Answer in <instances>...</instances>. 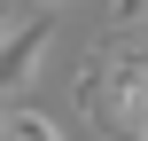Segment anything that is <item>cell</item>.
<instances>
[{
    "mask_svg": "<svg viewBox=\"0 0 148 141\" xmlns=\"http://www.w3.org/2000/svg\"><path fill=\"white\" fill-rule=\"evenodd\" d=\"M39 8H62V0H39Z\"/></svg>",
    "mask_w": 148,
    "mask_h": 141,
    "instance_id": "7",
    "label": "cell"
},
{
    "mask_svg": "<svg viewBox=\"0 0 148 141\" xmlns=\"http://www.w3.org/2000/svg\"><path fill=\"white\" fill-rule=\"evenodd\" d=\"M0 141H62V133H55V118H47V110H23V102H8V126H0Z\"/></svg>",
    "mask_w": 148,
    "mask_h": 141,
    "instance_id": "3",
    "label": "cell"
},
{
    "mask_svg": "<svg viewBox=\"0 0 148 141\" xmlns=\"http://www.w3.org/2000/svg\"><path fill=\"white\" fill-rule=\"evenodd\" d=\"M0 39H8V8H0Z\"/></svg>",
    "mask_w": 148,
    "mask_h": 141,
    "instance_id": "5",
    "label": "cell"
},
{
    "mask_svg": "<svg viewBox=\"0 0 148 141\" xmlns=\"http://www.w3.org/2000/svg\"><path fill=\"white\" fill-rule=\"evenodd\" d=\"M78 110L125 141H148V39L109 47V55L94 47V63L78 71Z\"/></svg>",
    "mask_w": 148,
    "mask_h": 141,
    "instance_id": "1",
    "label": "cell"
},
{
    "mask_svg": "<svg viewBox=\"0 0 148 141\" xmlns=\"http://www.w3.org/2000/svg\"><path fill=\"white\" fill-rule=\"evenodd\" d=\"M0 126H8V94H0Z\"/></svg>",
    "mask_w": 148,
    "mask_h": 141,
    "instance_id": "6",
    "label": "cell"
},
{
    "mask_svg": "<svg viewBox=\"0 0 148 141\" xmlns=\"http://www.w3.org/2000/svg\"><path fill=\"white\" fill-rule=\"evenodd\" d=\"M47 31H55V8H39L31 24H16V31L0 39V94H16V86L31 78V63H39V47H47Z\"/></svg>",
    "mask_w": 148,
    "mask_h": 141,
    "instance_id": "2",
    "label": "cell"
},
{
    "mask_svg": "<svg viewBox=\"0 0 148 141\" xmlns=\"http://www.w3.org/2000/svg\"><path fill=\"white\" fill-rule=\"evenodd\" d=\"M109 24H117V31H133V24H148V0H109Z\"/></svg>",
    "mask_w": 148,
    "mask_h": 141,
    "instance_id": "4",
    "label": "cell"
}]
</instances>
